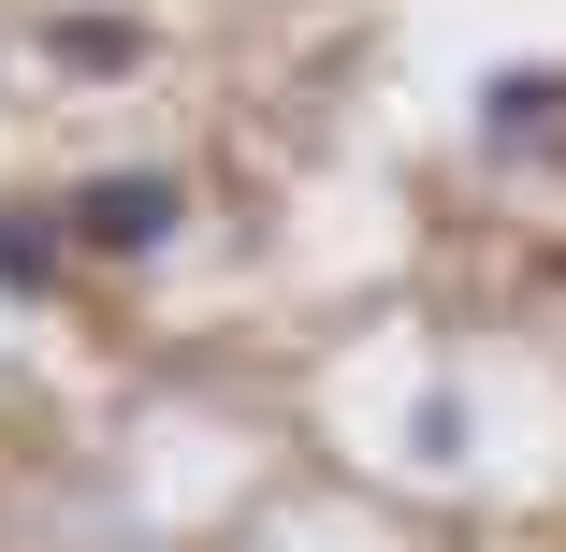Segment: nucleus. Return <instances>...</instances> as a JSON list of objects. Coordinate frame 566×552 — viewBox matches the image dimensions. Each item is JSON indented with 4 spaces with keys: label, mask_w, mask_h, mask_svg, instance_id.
<instances>
[{
    "label": "nucleus",
    "mask_w": 566,
    "mask_h": 552,
    "mask_svg": "<svg viewBox=\"0 0 566 552\" xmlns=\"http://www.w3.org/2000/svg\"><path fill=\"white\" fill-rule=\"evenodd\" d=\"M44 218H59V248H87V262H160L175 218H189V189H175L160 160H132V175H87V189L44 204Z\"/></svg>",
    "instance_id": "nucleus-1"
},
{
    "label": "nucleus",
    "mask_w": 566,
    "mask_h": 552,
    "mask_svg": "<svg viewBox=\"0 0 566 552\" xmlns=\"http://www.w3.org/2000/svg\"><path fill=\"white\" fill-rule=\"evenodd\" d=\"M0 291H59V218L44 204H0Z\"/></svg>",
    "instance_id": "nucleus-2"
},
{
    "label": "nucleus",
    "mask_w": 566,
    "mask_h": 552,
    "mask_svg": "<svg viewBox=\"0 0 566 552\" xmlns=\"http://www.w3.org/2000/svg\"><path fill=\"white\" fill-rule=\"evenodd\" d=\"M480 102H494V117H480L494 146H523V132H552V73H494Z\"/></svg>",
    "instance_id": "nucleus-3"
},
{
    "label": "nucleus",
    "mask_w": 566,
    "mask_h": 552,
    "mask_svg": "<svg viewBox=\"0 0 566 552\" xmlns=\"http://www.w3.org/2000/svg\"><path fill=\"white\" fill-rule=\"evenodd\" d=\"M59 59H73V73H132V30H117V15H59Z\"/></svg>",
    "instance_id": "nucleus-4"
}]
</instances>
